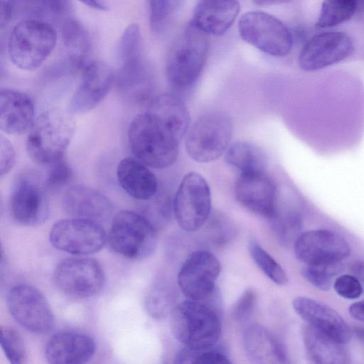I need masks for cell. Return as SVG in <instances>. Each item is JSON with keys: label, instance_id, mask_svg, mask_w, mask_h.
Returning a JSON list of instances; mask_svg holds the SVG:
<instances>
[{"label": "cell", "instance_id": "cell-1", "mask_svg": "<svg viewBox=\"0 0 364 364\" xmlns=\"http://www.w3.org/2000/svg\"><path fill=\"white\" fill-rule=\"evenodd\" d=\"M217 290L207 299H187L178 303L170 320L173 337L185 348L205 350L215 346L221 335V321L217 306Z\"/></svg>", "mask_w": 364, "mask_h": 364}, {"label": "cell", "instance_id": "cell-2", "mask_svg": "<svg viewBox=\"0 0 364 364\" xmlns=\"http://www.w3.org/2000/svg\"><path fill=\"white\" fill-rule=\"evenodd\" d=\"M127 135L134 158L148 167L165 168L177 160L180 141L147 110L132 120Z\"/></svg>", "mask_w": 364, "mask_h": 364}, {"label": "cell", "instance_id": "cell-3", "mask_svg": "<svg viewBox=\"0 0 364 364\" xmlns=\"http://www.w3.org/2000/svg\"><path fill=\"white\" fill-rule=\"evenodd\" d=\"M74 127L72 119L60 111L52 109L42 113L34 121L26 138L29 157L46 167L65 159Z\"/></svg>", "mask_w": 364, "mask_h": 364}, {"label": "cell", "instance_id": "cell-4", "mask_svg": "<svg viewBox=\"0 0 364 364\" xmlns=\"http://www.w3.org/2000/svg\"><path fill=\"white\" fill-rule=\"evenodd\" d=\"M208 41L205 34L188 25L172 43L166 60V75L176 88H186L199 77L205 63Z\"/></svg>", "mask_w": 364, "mask_h": 364}, {"label": "cell", "instance_id": "cell-5", "mask_svg": "<svg viewBox=\"0 0 364 364\" xmlns=\"http://www.w3.org/2000/svg\"><path fill=\"white\" fill-rule=\"evenodd\" d=\"M56 41V31L51 24L27 18L14 26L8 41V53L16 67L34 70L50 55Z\"/></svg>", "mask_w": 364, "mask_h": 364}, {"label": "cell", "instance_id": "cell-6", "mask_svg": "<svg viewBox=\"0 0 364 364\" xmlns=\"http://www.w3.org/2000/svg\"><path fill=\"white\" fill-rule=\"evenodd\" d=\"M107 242L116 253L132 259H143L155 251L156 228L146 217L123 210L112 219Z\"/></svg>", "mask_w": 364, "mask_h": 364}, {"label": "cell", "instance_id": "cell-7", "mask_svg": "<svg viewBox=\"0 0 364 364\" xmlns=\"http://www.w3.org/2000/svg\"><path fill=\"white\" fill-rule=\"evenodd\" d=\"M232 131V122L228 115L221 112L204 114L187 132L186 151L198 162L215 161L229 148Z\"/></svg>", "mask_w": 364, "mask_h": 364}, {"label": "cell", "instance_id": "cell-8", "mask_svg": "<svg viewBox=\"0 0 364 364\" xmlns=\"http://www.w3.org/2000/svg\"><path fill=\"white\" fill-rule=\"evenodd\" d=\"M173 208L176 220L183 230L195 232L205 225L211 214V193L203 176L191 172L183 178Z\"/></svg>", "mask_w": 364, "mask_h": 364}, {"label": "cell", "instance_id": "cell-9", "mask_svg": "<svg viewBox=\"0 0 364 364\" xmlns=\"http://www.w3.org/2000/svg\"><path fill=\"white\" fill-rule=\"evenodd\" d=\"M239 33L247 43L273 56H284L291 50L293 38L287 27L263 11L245 14L238 23Z\"/></svg>", "mask_w": 364, "mask_h": 364}, {"label": "cell", "instance_id": "cell-10", "mask_svg": "<svg viewBox=\"0 0 364 364\" xmlns=\"http://www.w3.org/2000/svg\"><path fill=\"white\" fill-rule=\"evenodd\" d=\"M9 311L15 321L33 333L45 334L53 330L55 317L46 298L29 284L13 287L6 299Z\"/></svg>", "mask_w": 364, "mask_h": 364}, {"label": "cell", "instance_id": "cell-11", "mask_svg": "<svg viewBox=\"0 0 364 364\" xmlns=\"http://www.w3.org/2000/svg\"><path fill=\"white\" fill-rule=\"evenodd\" d=\"M44 181L33 173H24L15 181L11 193L9 210L20 225L36 227L49 215V201Z\"/></svg>", "mask_w": 364, "mask_h": 364}, {"label": "cell", "instance_id": "cell-12", "mask_svg": "<svg viewBox=\"0 0 364 364\" xmlns=\"http://www.w3.org/2000/svg\"><path fill=\"white\" fill-rule=\"evenodd\" d=\"M54 282L63 294L87 299L100 293L105 282L101 264L92 258L71 257L62 260L54 270Z\"/></svg>", "mask_w": 364, "mask_h": 364}, {"label": "cell", "instance_id": "cell-13", "mask_svg": "<svg viewBox=\"0 0 364 364\" xmlns=\"http://www.w3.org/2000/svg\"><path fill=\"white\" fill-rule=\"evenodd\" d=\"M49 240L58 250L82 256L102 250L107 235L100 223L71 218L56 222L50 229Z\"/></svg>", "mask_w": 364, "mask_h": 364}, {"label": "cell", "instance_id": "cell-14", "mask_svg": "<svg viewBox=\"0 0 364 364\" xmlns=\"http://www.w3.org/2000/svg\"><path fill=\"white\" fill-rule=\"evenodd\" d=\"M220 272L221 264L214 255L205 250H196L183 263L178 274V284L188 299L203 301L215 291V282Z\"/></svg>", "mask_w": 364, "mask_h": 364}, {"label": "cell", "instance_id": "cell-15", "mask_svg": "<svg viewBox=\"0 0 364 364\" xmlns=\"http://www.w3.org/2000/svg\"><path fill=\"white\" fill-rule=\"evenodd\" d=\"M294 254L305 265L341 262L350 255L347 240L329 230H312L302 232L296 240Z\"/></svg>", "mask_w": 364, "mask_h": 364}, {"label": "cell", "instance_id": "cell-16", "mask_svg": "<svg viewBox=\"0 0 364 364\" xmlns=\"http://www.w3.org/2000/svg\"><path fill=\"white\" fill-rule=\"evenodd\" d=\"M352 38L341 31H325L310 38L299 55V65L304 71L321 70L342 61L353 51Z\"/></svg>", "mask_w": 364, "mask_h": 364}, {"label": "cell", "instance_id": "cell-17", "mask_svg": "<svg viewBox=\"0 0 364 364\" xmlns=\"http://www.w3.org/2000/svg\"><path fill=\"white\" fill-rule=\"evenodd\" d=\"M80 84L68 105L71 113L80 114L97 106L107 95L116 80L113 70L105 63L89 61L81 70Z\"/></svg>", "mask_w": 364, "mask_h": 364}, {"label": "cell", "instance_id": "cell-18", "mask_svg": "<svg viewBox=\"0 0 364 364\" xmlns=\"http://www.w3.org/2000/svg\"><path fill=\"white\" fill-rule=\"evenodd\" d=\"M118 58L117 86L125 92H134L140 87L146 78L141 35L137 24L129 25L122 33L118 46Z\"/></svg>", "mask_w": 364, "mask_h": 364}, {"label": "cell", "instance_id": "cell-19", "mask_svg": "<svg viewBox=\"0 0 364 364\" xmlns=\"http://www.w3.org/2000/svg\"><path fill=\"white\" fill-rule=\"evenodd\" d=\"M234 191L237 201L255 214L270 219L277 210V188L265 172L241 173Z\"/></svg>", "mask_w": 364, "mask_h": 364}, {"label": "cell", "instance_id": "cell-20", "mask_svg": "<svg viewBox=\"0 0 364 364\" xmlns=\"http://www.w3.org/2000/svg\"><path fill=\"white\" fill-rule=\"evenodd\" d=\"M295 312L309 326L342 343H347L352 335L347 323L333 309L306 296H297L292 301Z\"/></svg>", "mask_w": 364, "mask_h": 364}, {"label": "cell", "instance_id": "cell-21", "mask_svg": "<svg viewBox=\"0 0 364 364\" xmlns=\"http://www.w3.org/2000/svg\"><path fill=\"white\" fill-rule=\"evenodd\" d=\"M64 211L73 218L91 220L102 225L111 218L112 205L101 192L83 185L68 188L62 198Z\"/></svg>", "mask_w": 364, "mask_h": 364}, {"label": "cell", "instance_id": "cell-22", "mask_svg": "<svg viewBox=\"0 0 364 364\" xmlns=\"http://www.w3.org/2000/svg\"><path fill=\"white\" fill-rule=\"evenodd\" d=\"M96 350L90 336L73 332H60L48 341L44 350L48 364H86Z\"/></svg>", "mask_w": 364, "mask_h": 364}, {"label": "cell", "instance_id": "cell-23", "mask_svg": "<svg viewBox=\"0 0 364 364\" xmlns=\"http://www.w3.org/2000/svg\"><path fill=\"white\" fill-rule=\"evenodd\" d=\"M242 344L253 364H290L284 343L261 325L252 324L245 328Z\"/></svg>", "mask_w": 364, "mask_h": 364}, {"label": "cell", "instance_id": "cell-24", "mask_svg": "<svg viewBox=\"0 0 364 364\" xmlns=\"http://www.w3.org/2000/svg\"><path fill=\"white\" fill-rule=\"evenodd\" d=\"M34 105L26 93L8 88L0 91V129L9 134H22L34 123Z\"/></svg>", "mask_w": 364, "mask_h": 364}, {"label": "cell", "instance_id": "cell-25", "mask_svg": "<svg viewBox=\"0 0 364 364\" xmlns=\"http://www.w3.org/2000/svg\"><path fill=\"white\" fill-rule=\"evenodd\" d=\"M240 9L237 1H200L194 8L191 23L204 33L221 36L231 27Z\"/></svg>", "mask_w": 364, "mask_h": 364}, {"label": "cell", "instance_id": "cell-26", "mask_svg": "<svg viewBox=\"0 0 364 364\" xmlns=\"http://www.w3.org/2000/svg\"><path fill=\"white\" fill-rule=\"evenodd\" d=\"M117 177L122 189L135 199L149 200L157 192L156 176L147 166L134 157H126L119 161Z\"/></svg>", "mask_w": 364, "mask_h": 364}, {"label": "cell", "instance_id": "cell-27", "mask_svg": "<svg viewBox=\"0 0 364 364\" xmlns=\"http://www.w3.org/2000/svg\"><path fill=\"white\" fill-rule=\"evenodd\" d=\"M146 110L160 120L180 141L187 132L190 114L183 101L177 95L164 93L154 97Z\"/></svg>", "mask_w": 364, "mask_h": 364}, {"label": "cell", "instance_id": "cell-28", "mask_svg": "<svg viewBox=\"0 0 364 364\" xmlns=\"http://www.w3.org/2000/svg\"><path fill=\"white\" fill-rule=\"evenodd\" d=\"M303 338L306 352L314 364H350L345 343L309 325L304 329Z\"/></svg>", "mask_w": 364, "mask_h": 364}, {"label": "cell", "instance_id": "cell-29", "mask_svg": "<svg viewBox=\"0 0 364 364\" xmlns=\"http://www.w3.org/2000/svg\"><path fill=\"white\" fill-rule=\"evenodd\" d=\"M62 38L71 66L82 70L89 62L91 48L87 31L80 22L68 18L63 23Z\"/></svg>", "mask_w": 364, "mask_h": 364}, {"label": "cell", "instance_id": "cell-30", "mask_svg": "<svg viewBox=\"0 0 364 364\" xmlns=\"http://www.w3.org/2000/svg\"><path fill=\"white\" fill-rule=\"evenodd\" d=\"M225 160L242 173L264 172L268 157L265 151L251 142L239 141L229 146Z\"/></svg>", "mask_w": 364, "mask_h": 364}, {"label": "cell", "instance_id": "cell-31", "mask_svg": "<svg viewBox=\"0 0 364 364\" xmlns=\"http://www.w3.org/2000/svg\"><path fill=\"white\" fill-rule=\"evenodd\" d=\"M177 304L176 291L164 284H155L145 299V308L148 314L157 320L171 315Z\"/></svg>", "mask_w": 364, "mask_h": 364}, {"label": "cell", "instance_id": "cell-32", "mask_svg": "<svg viewBox=\"0 0 364 364\" xmlns=\"http://www.w3.org/2000/svg\"><path fill=\"white\" fill-rule=\"evenodd\" d=\"M278 241L284 246L294 245L302 228L300 214L294 210H277L269 219Z\"/></svg>", "mask_w": 364, "mask_h": 364}, {"label": "cell", "instance_id": "cell-33", "mask_svg": "<svg viewBox=\"0 0 364 364\" xmlns=\"http://www.w3.org/2000/svg\"><path fill=\"white\" fill-rule=\"evenodd\" d=\"M357 10L356 1H324L315 25L320 28L336 26L351 18Z\"/></svg>", "mask_w": 364, "mask_h": 364}, {"label": "cell", "instance_id": "cell-34", "mask_svg": "<svg viewBox=\"0 0 364 364\" xmlns=\"http://www.w3.org/2000/svg\"><path fill=\"white\" fill-rule=\"evenodd\" d=\"M205 225L208 240L217 247L228 245L237 235V228L233 221L218 211L211 213Z\"/></svg>", "mask_w": 364, "mask_h": 364}, {"label": "cell", "instance_id": "cell-35", "mask_svg": "<svg viewBox=\"0 0 364 364\" xmlns=\"http://www.w3.org/2000/svg\"><path fill=\"white\" fill-rule=\"evenodd\" d=\"M248 250L255 264L270 280L278 285L288 282L284 269L258 242L250 240Z\"/></svg>", "mask_w": 364, "mask_h": 364}, {"label": "cell", "instance_id": "cell-36", "mask_svg": "<svg viewBox=\"0 0 364 364\" xmlns=\"http://www.w3.org/2000/svg\"><path fill=\"white\" fill-rule=\"evenodd\" d=\"M0 344L10 364H28L24 341L16 329L1 326Z\"/></svg>", "mask_w": 364, "mask_h": 364}, {"label": "cell", "instance_id": "cell-37", "mask_svg": "<svg viewBox=\"0 0 364 364\" xmlns=\"http://www.w3.org/2000/svg\"><path fill=\"white\" fill-rule=\"evenodd\" d=\"M149 25L153 33H164L171 23L181 1L175 0H151Z\"/></svg>", "mask_w": 364, "mask_h": 364}, {"label": "cell", "instance_id": "cell-38", "mask_svg": "<svg viewBox=\"0 0 364 364\" xmlns=\"http://www.w3.org/2000/svg\"><path fill=\"white\" fill-rule=\"evenodd\" d=\"M341 262L305 265L301 274L312 286L321 291L330 289L333 279L342 272Z\"/></svg>", "mask_w": 364, "mask_h": 364}, {"label": "cell", "instance_id": "cell-39", "mask_svg": "<svg viewBox=\"0 0 364 364\" xmlns=\"http://www.w3.org/2000/svg\"><path fill=\"white\" fill-rule=\"evenodd\" d=\"M173 364H232L229 358L214 347L205 350L185 348L178 353Z\"/></svg>", "mask_w": 364, "mask_h": 364}, {"label": "cell", "instance_id": "cell-40", "mask_svg": "<svg viewBox=\"0 0 364 364\" xmlns=\"http://www.w3.org/2000/svg\"><path fill=\"white\" fill-rule=\"evenodd\" d=\"M48 168L44 179L46 190L56 191L63 188L70 182L73 176L72 168L65 159Z\"/></svg>", "mask_w": 364, "mask_h": 364}, {"label": "cell", "instance_id": "cell-41", "mask_svg": "<svg viewBox=\"0 0 364 364\" xmlns=\"http://www.w3.org/2000/svg\"><path fill=\"white\" fill-rule=\"evenodd\" d=\"M257 303V294L253 289H247L232 306L231 316L238 323L246 322L252 316Z\"/></svg>", "mask_w": 364, "mask_h": 364}, {"label": "cell", "instance_id": "cell-42", "mask_svg": "<svg viewBox=\"0 0 364 364\" xmlns=\"http://www.w3.org/2000/svg\"><path fill=\"white\" fill-rule=\"evenodd\" d=\"M336 292L343 298L355 299L363 294L361 282L352 274H341L333 282Z\"/></svg>", "mask_w": 364, "mask_h": 364}, {"label": "cell", "instance_id": "cell-43", "mask_svg": "<svg viewBox=\"0 0 364 364\" xmlns=\"http://www.w3.org/2000/svg\"><path fill=\"white\" fill-rule=\"evenodd\" d=\"M15 151L11 143L3 136L0 137V173L6 174L15 163Z\"/></svg>", "mask_w": 364, "mask_h": 364}, {"label": "cell", "instance_id": "cell-44", "mask_svg": "<svg viewBox=\"0 0 364 364\" xmlns=\"http://www.w3.org/2000/svg\"><path fill=\"white\" fill-rule=\"evenodd\" d=\"M14 1H0V28H3L9 22L13 13Z\"/></svg>", "mask_w": 364, "mask_h": 364}, {"label": "cell", "instance_id": "cell-45", "mask_svg": "<svg viewBox=\"0 0 364 364\" xmlns=\"http://www.w3.org/2000/svg\"><path fill=\"white\" fill-rule=\"evenodd\" d=\"M348 311L352 317L364 323V300L353 303Z\"/></svg>", "mask_w": 364, "mask_h": 364}, {"label": "cell", "instance_id": "cell-46", "mask_svg": "<svg viewBox=\"0 0 364 364\" xmlns=\"http://www.w3.org/2000/svg\"><path fill=\"white\" fill-rule=\"evenodd\" d=\"M350 270L360 282L364 284V261H355L350 265Z\"/></svg>", "mask_w": 364, "mask_h": 364}, {"label": "cell", "instance_id": "cell-47", "mask_svg": "<svg viewBox=\"0 0 364 364\" xmlns=\"http://www.w3.org/2000/svg\"><path fill=\"white\" fill-rule=\"evenodd\" d=\"M83 4L87 5L90 7L94 8L95 9L105 11L108 9V6L105 1H84Z\"/></svg>", "mask_w": 364, "mask_h": 364}, {"label": "cell", "instance_id": "cell-48", "mask_svg": "<svg viewBox=\"0 0 364 364\" xmlns=\"http://www.w3.org/2000/svg\"><path fill=\"white\" fill-rule=\"evenodd\" d=\"M353 333L355 336L364 343V328L356 327L353 329Z\"/></svg>", "mask_w": 364, "mask_h": 364}]
</instances>
